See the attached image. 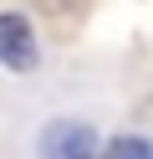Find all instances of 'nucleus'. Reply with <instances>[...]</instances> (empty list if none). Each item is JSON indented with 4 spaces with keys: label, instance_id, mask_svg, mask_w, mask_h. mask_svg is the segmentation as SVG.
I'll return each instance as SVG.
<instances>
[{
    "label": "nucleus",
    "instance_id": "obj_1",
    "mask_svg": "<svg viewBox=\"0 0 153 159\" xmlns=\"http://www.w3.org/2000/svg\"><path fill=\"white\" fill-rule=\"evenodd\" d=\"M0 62L10 67V72H31V67L41 62V46L36 36H31V21L26 16H0Z\"/></svg>",
    "mask_w": 153,
    "mask_h": 159
},
{
    "label": "nucleus",
    "instance_id": "obj_2",
    "mask_svg": "<svg viewBox=\"0 0 153 159\" xmlns=\"http://www.w3.org/2000/svg\"><path fill=\"white\" fill-rule=\"evenodd\" d=\"M92 154V128L87 123H51L41 139V159H87Z\"/></svg>",
    "mask_w": 153,
    "mask_h": 159
},
{
    "label": "nucleus",
    "instance_id": "obj_3",
    "mask_svg": "<svg viewBox=\"0 0 153 159\" xmlns=\"http://www.w3.org/2000/svg\"><path fill=\"white\" fill-rule=\"evenodd\" d=\"M107 159H153V144L148 139H117L107 149Z\"/></svg>",
    "mask_w": 153,
    "mask_h": 159
},
{
    "label": "nucleus",
    "instance_id": "obj_4",
    "mask_svg": "<svg viewBox=\"0 0 153 159\" xmlns=\"http://www.w3.org/2000/svg\"><path fill=\"white\" fill-rule=\"evenodd\" d=\"M36 5H46V11H66L71 0H36Z\"/></svg>",
    "mask_w": 153,
    "mask_h": 159
},
{
    "label": "nucleus",
    "instance_id": "obj_5",
    "mask_svg": "<svg viewBox=\"0 0 153 159\" xmlns=\"http://www.w3.org/2000/svg\"><path fill=\"white\" fill-rule=\"evenodd\" d=\"M87 159H92V154H87Z\"/></svg>",
    "mask_w": 153,
    "mask_h": 159
}]
</instances>
